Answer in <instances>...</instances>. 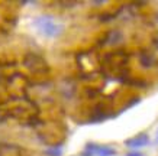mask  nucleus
Returning <instances> with one entry per match:
<instances>
[{
	"mask_svg": "<svg viewBox=\"0 0 158 156\" xmlns=\"http://www.w3.org/2000/svg\"><path fill=\"white\" fill-rule=\"evenodd\" d=\"M149 143V137L145 134V133H141L138 136H134L125 140V145L128 147H132V149H138V147H144Z\"/></svg>",
	"mask_w": 158,
	"mask_h": 156,
	"instance_id": "nucleus-3",
	"label": "nucleus"
},
{
	"mask_svg": "<svg viewBox=\"0 0 158 156\" xmlns=\"http://www.w3.org/2000/svg\"><path fill=\"white\" fill-rule=\"evenodd\" d=\"M116 150L110 146H99V145H87L83 156H115Z\"/></svg>",
	"mask_w": 158,
	"mask_h": 156,
	"instance_id": "nucleus-2",
	"label": "nucleus"
},
{
	"mask_svg": "<svg viewBox=\"0 0 158 156\" xmlns=\"http://www.w3.org/2000/svg\"><path fill=\"white\" fill-rule=\"evenodd\" d=\"M45 153H47V155H51V156H61L62 150L61 149H52V150H47Z\"/></svg>",
	"mask_w": 158,
	"mask_h": 156,
	"instance_id": "nucleus-5",
	"label": "nucleus"
},
{
	"mask_svg": "<svg viewBox=\"0 0 158 156\" xmlns=\"http://www.w3.org/2000/svg\"><path fill=\"white\" fill-rule=\"evenodd\" d=\"M126 156H142L141 153H138V152H131V153H128Z\"/></svg>",
	"mask_w": 158,
	"mask_h": 156,
	"instance_id": "nucleus-6",
	"label": "nucleus"
},
{
	"mask_svg": "<svg viewBox=\"0 0 158 156\" xmlns=\"http://www.w3.org/2000/svg\"><path fill=\"white\" fill-rule=\"evenodd\" d=\"M106 41L109 43H118L119 41H122V33H120L119 30H113V32H110L109 35H107Z\"/></svg>",
	"mask_w": 158,
	"mask_h": 156,
	"instance_id": "nucleus-4",
	"label": "nucleus"
},
{
	"mask_svg": "<svg viewBox=\"0 0 158 156\" xmlns=\"http://www.w3.org/2000/svg\"><path fill=\"white\" fill-rule=\"evenodd\" d=\"M32 25H34L35 30L39 35H42V36L49 39L58 38L64 32V26L51 14H41L38 18H35Z\"/></svg>",
	"mask_w": 158,
	"mask_h": 156,
	"instance_id": "nucleus-1",
	"label": "nucleus"
}]
</instances>
